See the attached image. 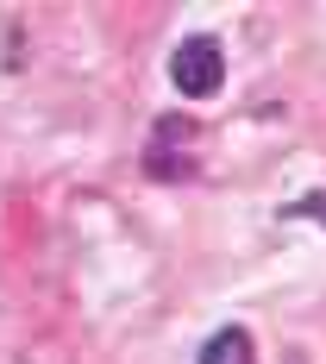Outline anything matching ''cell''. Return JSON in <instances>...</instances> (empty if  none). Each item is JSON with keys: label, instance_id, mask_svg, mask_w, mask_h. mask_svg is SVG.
<instances>
[{"label": "cell", "instance_id": "6da1fadb", "mask_svg": "<svg viewBox=\"0 0 326 364\" xmlns=\"http://www.w3.org/2000/svg\"><path fill=\"white\" fill-rule=\"evenodd\" d=\"M219 75H226V57H219V38L195 32L176 44V57H170V82H176L188 101H201V95H214Z\"/></svg>", "mask_w": 326, "mask_h": 364}, {"label": "cell", "instance_id": "7a4b0ae2", "mask_svg": "<svg viewBox=\"0 0 326 364\" xmlns=\"http://www.w3.org/2000/svg\"><path fill=\"white\" fill-rule=\"evenodd\" d=\"M201 364H257V352H251V339L239 327H226V333H214L201 346Z\"/></svg>", "mask_w": 326, "mask_h": 364}, {"label": "cell", "instance_id": "277c9868", "mask_svg": "<svg viewBox=\"0 0 326 364\" xmlns=\"http://www.w3.org/2000/svg\"><path fill=\"white\" fill-rule=\"evenodd\" d=\"M295 214H314V220H326V195H308V201H295Z\"/></svg>", "mask_w": 326, "mask_h": 364}, {"label": "cell", "instance_id": "3957f363", "mask_svg": "<svg viewBox=\"0 0 326 364\" xmlns=\"http://www.w3.org/2000/svg\"><path fill=\"white\" fill-rule=\"evenodd\" d=\"M188 132H195L188 119H163V126H157V151L163 145H188ZM145 164H151V176H163V170H170V176H188V170H195V164H182V157H145Z\"/></svg>", "mask_w": 326, "mask_h": 364}]
</instances>
